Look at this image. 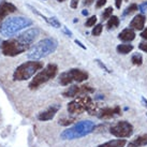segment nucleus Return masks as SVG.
Wrapping results in <instances>:
<instances>
[{
  "instance_id": "nucleus-1",
  "label": "nucleus",
  "mask_w": 147,
  "mask_h": 147,
  "mask_svg": "<svg viewBox=\"0 0 147 147\" xmlns=\"http://www.w3.org/2000/svg\"><path fill=\"white\" fill-rule=\"evenodd\" d=\"M58 47V42L54 38H46L34 44L27 53L30 60H39L54 53Z\"/></svg>"
},
{
  "instance_id": "nucleus-2",
  "label": "nucleus",
  "mask_w": 147,
  "mask_h": 147,
  "mask_svg": "<svg viewBox=\"0 0 147 147\" xmlns=\"http://www.w3.org/2000/svg\"><path fill=\"white\" fill-rule=\"evenodd\" d=\"M32 24L33 22L28 17L17 16L7 18L0 26V33L2 36L10 37V36H13L14 33L18 32L23 29L30 27Z\"/></svg>"
},
{
  "instance_id": "nucleus-3",
  "label": "nucleus",
  "mask_w": 147,
  "mask_h": 147,
  "mask_svg": "<svg viewBox=\"0 0 147 147\" xmlns=\"http://www.w3.org/2000/svg\"><path fill=\"white\" fill-rule=\"evenodd\" d=\"M96 125L91 120H83L80 121L73 127L67 129L60 134V138L62 140H75L80 139L83 136H86L89 133H91L94 130Z\"/></svg>"
},
{
  "instance_id": "nucleus-4",
  "label": "nucleus",
  "mask_w": 147,
  "mask_h": 147,
  "mask_svg": "<svg viewBox=\"0 0 147 147\" xmlns=\"http://www.w3.org/2000/svg\"><path fill=\"white\" fill-rule=\"evenodd\" d=\"M42 68H43V62L41 61H38V60L26 61L15 69L13 73V80L14 81H27L30 78H32Z\"/></svg>"
},
{
  "instance_id": "nucleus-5",
  "label": "nucleus",
  "mask_w": 147,
  "mask_h": 147,
  "mask_svg": "<svg viewBox=\"0 0 147 147\" xmlns=\"http://www.w3.org/2000/svg\"><path fill=\"white\" fill-rule=\"evenodd\" d=\"M29 49H30L29 46L21 42L16 37L1 42V53L3 54L4 56L14 57V56L24 53L25 51Z\"/></svg>"
},
{
  "instance_id": "nucleus-6",
  "label": "nucleus",
  "mask_w": 147,
  "mask_h": 147,
  "mask_svg": "<svg viewBox=\"0 0 147 147\" xmlns=\"http://www.w3.org/2000/svg\"><path fill=\"white\" fill-rule=\"evenodd\" d=\"M57 71H58V67L56 65H54V63L47 65L37 75H34L32 81L29 83V88L30 89H36L39 86H41L42 84H45L46 82H49L51 78L56 76Z\"/></svg>"
},
{
  "instance_id": "nucleus-7",
  "label": "nucleus",
  "mask_w": 147,
  "mask_h": 147,
  "mask_svg": "<svg viewBox=\"0 0 147 147\" xmlns=\"http://www.w3.org/2000/svg\"><path fill=\"white\" fill-rule=\"evenodd\" d=\"M92 103L94 102L90 97H88L87 94H83L71 101L68 104L67 109L70 114H82L85 111H88Z\"/></svg>"
},
{
  "instance_id": "nucleus-8",
  "label": "nucleus",
  "mask_w": 147,
  "mask_h": 147,
  "mask_svg": "<svg viewBox=\"0 0 147 147\" xmlns=\"http://www.w3.org/2000/svg\"><path fill=\"white\" fill-rule=\"evenodd\" d=\"M88 78V73L80 69H71L68 72H63L59 76V82L62 86H68L73 82L82 83Z\"/></svg>"
},
{
  "instance_id": "nucleus-9",
  "label": "nucleus",
  "mask_w": 147,
  "mask_h": 147,
  "mask_svg": "<svg viewBox=\"0 0 147 147\" xmlns=\"http://www.w3.org/2000/svg\"><path fill=\"white\" fill-rule=\"evenodd\" d=\"M110 132L112 134L119 138V139H123V138H129L133 133V126L130 123H128L126 120L123 121H118V123L111 127Z\"/></svg>"
},
{
  "instance_id": "nucleus-10",
  "label": "nucleus",
  "mask_w": 147,
  "mask_h": 147,
  "mask_svg": "<svg viewBox=\"0 0 147 147\" xmlns=\"http://www.w3.org/2000/svg\"><path fill=\"white\" fill-rule=\"evenodd\" d=\"M94 90V88H91L90 86H78V85H73L69 87L67 90H65L62 92V96L65 97V98H74V97H78V96H81V94H92Z\"/></svg>"
},
{
  "instance_id": "nucleus-11",
  "label": "nucleus",
  "mask_w": 147,
  "mask_h": 147,
  "mask_svg": "<svg viewBox=\"0 0 147 147\" xmlns=\"http://www.w3.org/2000/svg\"><path fill=\"white\" fill-rule=\"evenodd\" d=\"M39 33H40V30H39L38 28H36V27H33V28L27 29L26 31L22 32L21 34H18L16 38L21 42H23L24 44H26L27 46L30 47L31 44L34 42V40L38 38Z\"/></svg>"
},
{
  "instance_id": "nucleus-12",
  "label": "nucleus",
  "mask_w": 147,
  "mask_h": 147,
  "mask_svg": "<svg viewBox=\"0 0 147 147\" xmlns=\"http://www.w3.org/2000/svg\"><path fill=\"white\" fill-rule=\"evenodd\" d=\"M121 115V109L119 106H115V107H105L102 110L99 111V113L97 114L100 119H105V118H113L115 116H119Z\"/></svg>"
},
{
  "instance_id": "nucleus-13",
  "label": "nucleus",
  "mask_w": 147,
  "mask_h": 147,
  "mask_svg": "<svg viewBox=\"0 0 147 147\" xmlns=\"http://www.w3.org/2000/svg\"><path fill=\"white\" fill-rule=\"evenodd\" d=\"M145 22H146V16L143 14H138L132 18L129 27L132 30H143L145 27Z\"/></svg>"
},
{
  "instance_id": "nucleus-14",
  "label": "nucleus",
  "mask_w": 147,
  "mask_h": 147,
  "mask_svg": "<svg viewBox=\"0 0 147 147\" xmlns=\"http://www.w3.org/2000/svg\"><path fill=\"white\" fill-rule=\"evenodd\" d=\"M16 10H17L16 7L13 3L3 1L2 3L0 4V22L2 21L7 15L11 14V13H14Z\"/></svg>"
},
{
  "instance_id": "nucleus-15",
  "label": "nucleus",
  "mask_w": 147,
  "mask_h": 147,
  "mask_svg": "<svg viewBox=\"0 0 147 147\" xmlns=\"http://www.w3.org/2000/svg\"><path fill=\"white\" fill-rule=\"evenodd\" d=\"M59 106H51L49 109H47L44 112H41L40 114L38 115V119L41 121H46V120H51L55 117L56 113L58 112Z\"/></svg>"
},
{
  "instance_id": "nucleus-16",
  "label": "nucleus",
  "mask_w": 147,
  "mask_h": 147,
  "mask_svg": "<svg viewBox=\"0 0 147 147\" xmlns=\"http://www.w3.org/2000/svg\"><path fill=\"white\" fill-rule=\"evenodd\" d=\"M118 39L121 40L123 42H131L135 39V32L134 30L130 28L123 29L121 32L118 34Z\"/></svg>"
},
{
  "instance_id": "nucleus-17",
  "label": "nucleus",
  "mask_w": 147,
  "mask_h": 147,
  "mask_svg": "<svg viewBox=\"0 0 147 147\" xmlns=\"http://www.w3.org/2000/svg\"><path fill=\"white\" fill-rule=\"evenodd\" d=\"M126 144H127V141L125 139H118V140H113V141H109L106 143L99 145L98 147H123Z\"/></svg>"
},
{
  "instance_id": "nucleus-18",
  "label": "nucleus",
  "mask_w": 147,
  "mask_h": 147,
  "mask_svg": "<svg viewBox=\"0 0 147 147\" xmlns=\"http://www.w3.org/2000/svg\"><path fill=\"white\" fill-rule=\"evenodd\" d=\"M147 145V134H143L138 136L132 142L129 143V147H141Z\"/></svg>"
},
{
  "instance_id": "nucleus-19",
  "label": "nucleus",
  "mask_w": 147,
  "mask_h": 147,
  "mask_svg": "<svg viewBox=\"0 0 147 147\" xmlns=\"http://www.w3.org/2000/svg\"><path fill=\"white\" fill-rule=\"evenodd\" d=\"M133 49V46L131 44H119L117 47H116V51L117 53L123 54V55H126V54H129Z\"/></svg>"
},
{
  "instance_id": "nucleus-20",
  "label": "nucleus",
  "mask_w": 147,
  "mask_h": 147,
  "mask_svg": "<svg viewBox=\"0 0 147 147\" xmlns=\"http://www.w3.org/2000/svg\"><path fill=\"white\" fill-rule=\"evenodd\" d=\"M118 25H119V18L116 15H112L109 18L107 23H106V27H107V29H112L118 27Z\"/></svg>"
},
{
  "instance_id": "nucleus-21",
  "label": "nucleus",
  "mask_w": 147,
  "mask_h": 147,
  "mask_svg": "<svg viewBox=\"0 0 147 147\" xmlns=\"http://www.w3.org/2000/svg\"><path fill=\"white\" fill-rule=\"evenodd\" d=\"M39 15L43 17L45 20V22H47V23H49V25H52L53 27H55V28H60L61 24H60V22L58 21L56 17H46V16H44V15H42L41 13H40Z\"/></svg>"
},
{
  "instance_id": "nucleus-22",
  "label": "nucleus",
  "mask_w": 147,
  "mask_h": 147,
  "mask_svg": "<svg viewBox=\"0 0 147 147\" xmlns=\"http://www.w3.org/2000/svg\"><path fill=\"white\" fill-rule=\"evenodd\" d=\"M131 61L134 65H141L143 63V57L141 54H134L132 57H131Z\"/></svg>"
},
{
  "instance_id": "nucleus-23",
  "label": "nucleus",
  "mask_w": 147,
  "mask_h": 147,
  "mask_svg": "<svg viewBox=\"0 0 147 147\" xmlns=\"http://www.w3.org/2000/svg\"><path fill=\"white\" fill-rule=\"evenodd\" d=\"M102 29H103L102 24H97L94 28H92L91 34H92V36H94V37H99V36L101 34V32H102Z\"/></svg>"
},
{
  "instance_id": "nucleus-24",
  "label": "nucleus",
  "mask_w": 147,
  "mask_h": 147,
  "mask_svg": "<svg viewBox=\"0 0 147 147\" xmlns=\"http://www.w3.org/2000/svg\"><path fill=\"white\" fill-rule=\"evenodd\" d=\"M136 10H138V5H136L135 3H131L130 5L125 10L123 15H125V16H126V15H130V14H132V13H134Z\"/></svg>"
},
{
  "instance_id": "nucleus-25",
  "label": "nucleus",
  "mask_w": 147,
  "mask_h": 147,
  "mask_svg": "<svg viewBox=\"0 0 147 147\" xmlns=\"http://www.w3.org/2000/svg\"><path fill=\"white\" fill-rule=\"evenodd\" d=\"M113 14V8L112 7H109L106 8L102 13V20H109Z\"/></svg>"
},
{
  "instance_id": "nucleus-26",
  "label": "nucleus",
  "mask_w": 147,
  "mask_h": 147,
  "mask_svg": "<svg viewBox=\"0 0 147 147\" xmlns=\"http://www.w3.org/2000/svg\"><path fill=\"white\" fill-rule=\"evenodd\" d=\"M74 121H75L74 118H61V119H59L58 123L61 125V126H69L71 123H73Z\"/></svg>"
},
{
  "instance_id": "nucleus-27",
  "label": "nucleus",
  "mask_w": 147,
  "mask_h": 147,
  "mask_svg": "<svg viewBox=\"0 0 147 147\" xmlns=\"http://www.w3.org/2000/svg\"><path fill=\"white\" fill-rule=\"evenodd\" d=\"M97 23V16L94 15V16H90L85 23V26L86 27H94V25Z\"/></svg>"
},
{
  "instance_id": "nucleus-28",
  "label": "nucleus",
  "mask_w": 147,
  "mask_h": 147,
  "mask_svg": "<svg viewBox=\"0 0 147 147\" xmlns=\"http://www.w3.org/2000/svg\"><path fill=\"white\" fill-rule=\"evenodd\" d=\"M138 9L142 13H147V1H145V2L140 4V5H138Z\"/></svg>"
},
{
  "instance_id": "nucleus-29",
  "label": "nucleus",
  "mask_w": 147,
  "mask_h": 147,
  "mask_svg": "<svg viewBox=\"0 0 147 147\" xmlns=\"http://www.w3.org/2000/svg\"><path fill=\"white\" fill-rule=\"evenodd\" d=\"M94 61H96V62H97V63H98V65H99V67H100V68H101V69H103V70H104V71H106V72H109V73H111V70L109 69V68H107V67H106V65H104V63H102V62L100 61L99 59H96Z\"/></svg>"
},
{
  "instance_id": "nucleus-30",
  "label": "nucleus",
  "mask_w": 147,
  "mask_h": 147,
  "mask_svg": "<svg viewBox=\"0 0 147 147\" xmlns=\"http://www.w3.org/2000/svg\"><path fill=\"white\" fill-rule=\"evenodd\" d=\"M106 3V0H97V2H96V7L98 9L102 8L103 5Z\"/></svg>"
},
{
  "instance_id": "nucleus-31",
  "label": "nucleus",
  "mask_w": 147,
  "mask_h": 147,
  "mask_svg": "<svg viewBox=\"0 0 147 147\" xmlns=\"http://www.w3.org/2000/svg\"><path fill=\"white\" fill-rule=\"evenodd\" d=\"M139 49H141V51H143V52H145V53H147V43H144V42H142V43H140Z\"/></svg>"
},
{
  "instance_id": "nucleus-32",
  "label": "nucleus",
  "mask_w": 147,
  "mask_h": 147,
  "mask_svg": "<svg viewBox=\"0 0 147 147\" xmlns=\"http://www.w3.org/2000/svg\"><path fill=\"white\" fill-rule=\"evenodd\" d=\"M78 5V0H71V3H70V7L72 9H76Z\"/></svg>"
},
{
  "instance_id": "nucleus-33",
  "label": "nucleus",
  "mask_w": 147,
  "mask_h": 147,
  "mask_svg": "<svg viewBox=\"0 0 147 147\" xmlns=\"http://www.w3.org/2000/svg\"><path fill=\"white\" fill-rule=\"evenodd\" d=\"M94 0H84L83 4H84V5H87V7H88V5H91V4L94 3Z\"/></svg>"
},
{
  "instance_id": "nucleus-34",
  "label": "nucleus",
  "mask_w": 147,
  "mask_h": 147,
  "mask_svg": "<svg viewBox=\"0 0 147 147\" xmlns=\"http://www.w3.org/2000/svg\"><path fill=\"white\" fill-rule=\"evenodd\" d=\"M121 3H123V0H115V4H116V8L117 9H120Z\"/></svg>"
},
{
  "instance_id": "nucleus-35",
  "label": "nucleus",
  "mask_w": 147,
  "mask_h": 147,
  "mask_svg": "<svg viewBox=\"0 0 147 147\" xmlns=\"http://www.w3.org/2000/svg\"><path fill=\"white\" fill-rule=\"evenodd\" d=\"M141 37L143 38V39H145V40H147V29H145L144 31H142L141 32V34H140Z\"/></svg>"
},
{
  "instance_id": "nucleus-36",
  "label": "nucleus",
  "mask_w": 147,
  "mask_h": 147,
  "mask_svg": "<svg viewBox=\"0 0 147 147\" xmlns=\"http://www.w3.org/2000/svg\"><path fill=\"white\" fill-rule=\"evenodd\" d=\"M75 43H76V44H78L80 47H82L83 49H86V46H85V45H83V43L81 41H78V40H75Z\"/></svg>"
},
{
  "instance_id": "nucleus-37",
  "label": "nucleus",
  "mask_w": 147,
  "mask_h": 147,
  "mask_svg": "<svg viewBox=\"0 0 147 147\" xmlns=\"http://www.w3.org/2000/svg\"><path fill=\"white\" fill-rule=\"evenodd\" d=\"M63 32H65V34H68L69 37H72V32L70 31L69 29H67V28H65V27H63Z\"/></svg>"
},
{
  "instance_id": "nucleus-38",
  "label": "nucleus",
  "mask_w": 147,
  "mask_h": 147,
  "mask_svg": "<svg viewBox=\"0 0 147 147\" xmlns=\"http://www.w3.org/2000/svg\"><path fill=\"white\" fill-rule=\"evenodd\" d=\"M142 102H143L144 106H146V107H147V100H146L145 98H144V97L142 98Z\"/></svg>"
},
{
  "instance_id": "nucleus-39",
  "label": "nucleus",
  "mask_w": 147,
  "mask_h": 147,
  "mask_svg": "<svg viewBox=\"0 0 147 147\" xmlns=\"http://www.w3.org/2000/svg\"><path fill=\"white\" fill-rule=\"evenodd\" d=\"M82 14L83 15H85V16H87V15H88V11H87V10H84V11L82 12Z\"/></svg>"
},
{
  "instance_id": "nucleus-40",
  "label": "nucleus",
  "mask_w": 147,
  "mask_h": 147,
  "mask_svg": "<svg viewBox=\"0 0 147 147\" xmlns=\"http://www.w3.org/2000/svg\"><path fill=\"white\" fill-rule=\"evenodd\" d=\"M58 2H63V1H65V0H57Z\"/></svg>"
},
{
  "instance_id": "nucleus-41",
  "label": "nucleus",
  "mask_w": 147,
  "mask_h": 147,
  "mask_svg": "<svg viewBox=\"0 0 147 147\" xmlns=\"http://www.w3.org/2000/svg\"><path fill=\"white\" fill-rule=\"evenodd\" d=\"M1 42L2 41H0V53H1Z\"/></svg>"
},
{
  "instance_id": "nucleus-42",
  "label": "nucleus",
  "mask_w": 147,
  "mask_h": 147,
  "mask_svg": "<svg viewBox=\"0 0 147 147\" xmlns=\"http://www.w3.org/2000/svg\"><path fill=\"white\" fill-rule=\"evenodd\" d=\"M126 1H128V0H126Z\"/></svg>"
}]
</instances>
